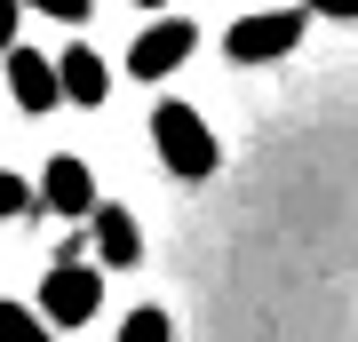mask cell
I'll list each match as a JSON object with an SVG mask.
<instances>
[{
  "label": "cell",
  "mask_w": 358,
  "mask_h": 342,
  "mask_svg": "<svg viewBox=\"0 0 358 342\" xmlns=\"http://www.w3.org/2000/svg\"><path fill=\"white\" fill-rule=\"evenodd\" d=\"M0 342H56V334H48V318H40V311H24V303L0 294Z\"/></svg>",
  "instance_id": "obj_9"
},
{
  "label": "cell",
  "mask_w": 358,
  "mask_h": 342,
  "mask_svg": "<svg viewBox=\"0 0 358 342\" xmlns=\"http://www.w3.org/2000/svg\"><path fill=\"white\" fill-rule=\"evenodd\" d=\"M310 16H343V24H350V16H358V0H310Z\"/></svg>",
  "instance_id": "obj_14"
},
{
  "label": "cell",
  "mask_w": 358,
  "mask_h": 342,
  "mask_svg": "<svg viewBox=\"0 0 358 342\" xmlns=\"http://www.w3.org/2000/svg\"><path fill=\"white\" fill-rule=\"evenodd\" d=\"M152 152H159V167L167 176H183V183H207L223 167V143H215V127H207L192 104H152Z\"/></svg>",
  "instance_id": "obj_1"
},
{
  "label": "cell",
  "mask_w": 358,
  "mask_h": 342,
  "mask_svg": "<svg viewBox=\"0 0 358 342\" xmlns=\"http://www.w3.org/2000/svg\"><path fill=\"white\" fill-rule=\"evenodd\" d=\"M24 207H32V183H16L8 167H0V223H8V215H24Z\"/></svg>",
  "instance_id": "obj_12"
},
{
  "label": "cell",
  "mask_w": 358,
  "mask_h": 342,
  "mask_svg": "<svg viewBox=\"0 0 358 342\" xmlns=\"http://www.w3.org/2000/svg\"><path fill=\"white\" fill-rule=\"evenodd\" d=\"M16 16H24V8H16V0H0V56L16 48Z\"/></svg>",
  "instance_id": "obj_13"
},
{
  "label": "cell",
  "mask_w": 358,
  "mask_h": 342,
  "mask_svg": "<svg viewBox=\"0 0 358 342\" xmlns=\"http://www.w3.org/2000/svg\"><path fill=\"white\" fill-rule=\"evenodd\" d=\"M88 239H96V255L112 271H128V263H143V231H136V215L120 199H96L88 207Z\"/></svg>",
  "instance_id": "obj_6"
},
{
  "label": "cell",
  "mask_w": 358,
  "mask_h": 342,
  "mask_svg": "<svg viewBox=\"0 0 358 342\" xmlns=\"http://www.w3.org/2000/svg\"><path fill=\"white\" fill-rule=\"evenodd\" d=\"M40 199H48L56 207V215H88V207H96V176H88V159H72V152H56L48 159V176H40Z\"/></svg>",
  "instance_id": "obj_7"
},
{
  "label": "cell",
  "mask_w": 358,
  "mask_h": 342,
  "mask_svg": "<svg viewBox=\"0 0 358 342\" xmlns=\"http://www.w3.org/2000/svg\"><path fill=\"white\" fill-rule=\"evenodd\" d=\"M303 24H310V8H263V16H239V24L223 32V56L231 64H279L303 48Z\"/></svg>",
  "instance_id": "obj_2"
},
{
  "label": "cell",
  "mask_w": 358,
  "mask_h": 342,
  "mask_svg": "<svg viewBox=\"0 0 358 342\" xmlns=\"http://www.w3.org/2000/svg\"><path fill=\"white\" fill-rule=\"evenodd\" d=\"M8 88H16V104H24L32 120L64 104V88H56V56H40V48H24V40H16V48H8Z\"/></svg>",
  "instance_id": "obj_5"
},
{
  "label": "cell",
  "mask_w": 358,
  "mask_h": 342,
  "mask_svg": "<svg viewBox=\"0 0 358 342\" xmlns=\"http://www.w3.org/2000/svg\"><path fill=\"white\" fill-rule=\"evenodd\" d=\"M120 342H176V327H167V311H128V327H120Z\"/></svg>",
  "instance_id": "obj_10"
},
{
  "label": "cell",
  "mask_w": 358,
  "mask_h": 342,
  "mask_svg": "<svg viewBox=\"0 0 358 342\" xmlns=\"http://www.w3.org/2000/svg\"><path fill=\"white\" fill-rule=\"evenodd\" d=\"M56 88H64L72 104H103V96H112V72H103V56L80 40V48L56 56Z\"/></svg>",
  "instance_id": "obj_8"
},
{
  "label": "cell",
  "mask_w": 358,
  "mask_h": 342,
  "mask_svg": "<svg viewBox=\"0 0 358 342\" xmlns=\"http://www.w3.org/2000/svg\"><path fill=\"white\" fill-rule=\"evenodd\" d=\"M192 48H199V32L183 24V16H159V24H143V32H136V48H128V72H136V80H167L183 56H192Z\"/></svg>",
  "instance_id": "obj_4"
},
{
  "label": "cell",
  "mask_w": 358,
  "mask_h": 342,
  "mask_svg": "<svg viewBox=\"0 0 358 342\" xmlns=\"http://www.w3.org/2000/svg\"><path fill=\"white\" fill-rule=\"evenodd\" d=\"M96 311H103V271H88L80 255L40 279V318H48V327H88Z\"/></svg>",
  "instance_id": "obj_3"
},
{
  "label": "cell",
  "mask_w": 358,
  "mask_h": 342,
  "mask_svg": "<svg viewBox=\"0 0 358 342\" xmlns=\"http://www.w3.org/2000/svg\"><path fill=\"white\" fill-rule=\"evenodd\" d=\"M16 8H40V16H56V24H88L96 0H16Z\"/></svg>",
  "instance_id": "obj_11"
},
{
  "label": "cell",
  "mask_w": 358,
  "mask_h": 342,
  "mask_svg": "<svg viewBox=\"0 0 358 342\" xmlns=\"http://www.w3.org/2000/svg\"><path fill=\"white\" fill-rule=\"evenodd\" d=\"M136 8H167V0H136Z\"/></svg>",
  "instance_id": "obj_15"
}]
</instances>
